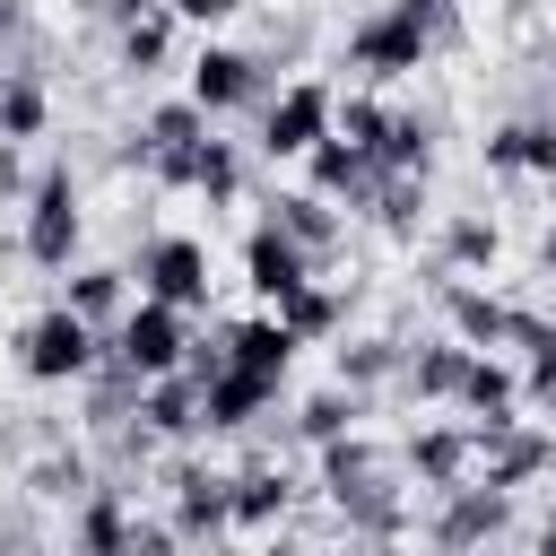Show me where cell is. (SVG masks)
Segmentation results:
<instances>
[{
  "mask_svg": "<svg viewBox=\"0 0 556 556\" xmlns=\"http://www.w3.org/2000/svg\"><path fill=\"white\" fill-rule=\"evenodd\" d=\"M443 9H452V0H391V9L356 17V26H348V61H356L365 78H408V70L426 61V43L443 35Z\"/></svg>",
  "mask_w": 556,
  "mask_h": 556,
  "instance_id": "cell-1",
  "label": "cell"
},
{
  "mask_svg": "<svg viewBox=\"0 0 556 556\" xmlns=\"http://www.w3.org/2000/svg\"><path fill=\"white\" fill-rule=\"evenodd\" d=\"M182 356H191V339H182V304L139 295V304L122 313V330H113V365H130V374L148 382V374H174Z\"/></svg>",
  "mask_w": 556,
  "mask_h": 556,
  "instance_id": "cell-2",
  "label": "cell"
},
{
  "mask_svg": "<svg viewBox=\"0 0 556 556\" xmlns=\"http://www.w3.org/2000/svg\"><path fill=\"white\" fill-rule=\"evenodd\" d=\"M70 252H78V182H70V165H52L26 191V261L35 269H61Z\"/></svg>",
  "mask_w": 556,
  "mask_h": 556,
  "instance_id": "cell-3",
  "label": "cell"
},
{
  "mask_svg": "<svg viewBox=\"0 0 556 556\" xmlns=\"http://www.w3.org/2000/svg\"><path fill=\"white\" fill-rule=\"evenodd\" d=\"M17 348H26V374H35V382H78V374L96 365V321L70 313V304H52V313L26 321Z\"/></svg>",
  "mask_w": 556,
  "mask_h": 556,
  "instance_id": "cell-4",
  "label": "cell"
},
{
  "mask_svg": "<svg viewBox=\"0 0 556 556\" xmlns=\"http://www.w3.org/2000/svg\"><path fill=\"white\" fill-rule=\"evenodd\" d=\"M330 113H339V96H330L321 78H295V87H278V104L261 113V148H269V156H304L313 139H330Z\"/></svg>",
  "mask_w": 556,
  "mask_h": 556,
  "instance_id": "cell-5",
  "label": "cell"
},
{
  "mask_svg": "<svg viewBox=\"0 0 556 556\" xmlns=\"http://www.w3.org/2000/svg\"><path fill=\"white\" fill-rule=\"evenodd\" d=\"M139 287L156 295V304H208V243H191V235H156L148 252H139Z\"/></svg>",
  "mask_w": 556,
  "mask_h": 556,
  "instance_id": "cell-6",
  "label": "cell"
},
{
  "mask_svg": "<svg viewBox=\"0 0 556 556\" xmlns=\"http://www.w3.org/2000/svg\"><path fill=\"white\" fill-rule=\"evenodd\" d=\"M287 374H261V365H217L200 374V426H252L269 400H278Z\"/></svg>",
  "mask_w": 556,
  "mask_h": 556,
  "instance_id": "cell-7",
  "label": "cell"
},
{
  "mask_svg": "<svg viewBox=\"0 0 556 556\" xmlns=\"http://www.w3.org/2000/svg\"><path fill=\"white\" fill-rule=\"evenodd\" d=\"M252 96H261V61H252V52L208 43V52L191 61V104H200V113H235V104H252Z\"/></svg>",
  "mask_w": 556,
  "mask_h": 556,
  "instance_id": "cell-8",
  "label": "cell"
},
{
  "mask_svg": "<svg viewBox=\"0 0 556 556\" xmlns=\"http://www.w3.org/2000/svg\"><path fill=\"white\" fill-rule=\"evenodd\" d=\"M243 269H252V295H269V304H278L287 287H304V278H313V252H304V243H295V235L269 217V226H252Z\"/></svg>",
  "mask_w": 556,
  "mask_h": 556,
  "instance_id": "cell-9",
  "label": "cell"
},
{
  "mask_svg": "<svg viewBox=\"0 0 556 556\" xmlns=\"http://www.w3.org/2000/svg\"><path fill=\"white\" fill-rule=\"evenodd\" d=\"M165 182H191V191H208V200H235V182H243V165H235V148L226 139H191V148H165V156H148Z\"/></svg>",
  "mask_w": 556,
  "mask_h": 556,
  "instance_id": "cell-10",
  "label": "cell"
},
{
  "mask_svg": "<svg viewBox=\"0 0 556 556\" xmlns=\"http://www.w3.org/2000/svg\"><path fill=\"white\" fill-rule=\"evenodd\" d=\"M304 156H313V191H321V200H339V191H348V200H374V182H382V165H374L365 148H348L339 130L313 139Z\"/></svg>",
  "mask_w": 556,
  "mask_h": 556,
  "instance_id": "cell-11",
  "label": "cell"
},
{
  "mask_svg": "<svg viewBox=\"0 0 556 556\" xmlns=\"http://www.w3.org/2000/svg\"><path fill=\"white\" fill-rule=\"evenodd\" d=\"M148 434H191L200 426V374L191 365H174V374H148Z\"/></svg>",
  "mask_w": 556,
  "mask_h": 556,
  "instance_id": "cell-12",
  "label": "cell"
},
{
  "mask_svg": "<svg viewBox=\"0 0 556 556\" xmlns=\"http://www.w3.org/2000/svg\"><path fill=\"white\" fill-rule=\"evenodd\" d=\"M504 521H513V513H504V486H469V478H460V495H452V513L434 521V539H443V547H469V539H495Z\"/></svg>",
  "mask_w": 556,
  "mask_h": 556,
  "instance_id": "cell-13",
  "label": "cell"
},
{
  "mask_svg": "<svg viewBox=\"0 0 556 556\" xmlns=\"http://www.w3.org/2000/svg\"><path fill=\"white\" fill-rule=\"evenodd\" d=\"M486 165L495 174H556V122H504L486 139Z\"/></svg>",
  "mask_w": 556,
  "mask_h": 556,
  "instance_id": "cell-14",
  "label": "cell"
},
{
  "mask_svg": "<svg viewBox=\"0 0 556 556\" xmlns=\"http://www.w3.org/2000/svg\"><path fill=\"white\" fill-rule=\"evenodd\" d=\"M304 339L269 313V321H243V330H226V365H261V374H287V356H295Z\"/></svg>",
  "mask_w": 556,
  "mask_h": 556,
  "instance_id": "cell-15",
  "label": "cell"
},
{
  "mask_svg": "<svg viewBox=\"0 0 556 556\" xmlns=\"http://www.w3.org/2000/svg\"><path fill=\"white\" fill-rule=\"evenodd\" d=\"M417 478L426 486H460L469 478V460H478V434H460V426H434V434H417Z\"/></svg>",
  "mask_w": 556,
  "mask_h": 556,
  "instance_id": "cell-16",
  "label": "cell"
},
{
  "mask_svg": "<svg viewBox=\"0 0 556 556\" xmlns=\"http://www.w3.org/2000/svg\"><path fill=\"white\" fill-rule=\"evenodd\" d=\"M278 226H287L304 252H330V243H339V217H330L321 191H287V200H278Z\"/></svg>",
  "mask_w": 556,
  "mask_h": 556,
  "instance_id": "cell-17",
  "label": "cell"
},
{
  "mask_svg": "<svg viewBox=\"0 0 556 556\" xmlns=\"http://www.w3.org/2000/svg\"><path fill=\"white\" fill-rule=\"evenodd\" d=\"M443 304H452V330H460V348H504V304H495V295H478V287H452Z\"/></svg>",
  "mask_w": 556,
  "mask_h": 556,
  "instance_id": "cell-18",
  "label": "cell"
},
{
  "mask_svg": "<svg viewBox=\"0 0 556 556\" xmlns=\"http://www.w3.org/2000/svg\"><path fill=\"white\" fill-rule=\"evenodd\" d=\"M469 356H478V348H460V339H443V348H417V365H408L417 400H452V391H460V374H469Z\"/></svg>",
  "mask_w": 556,
  "mask_h": 556,
  "instance_id": "cell-19",
  "label": "cell"
},
{
  "mask_svg": "<svg viewBox=\"0 0 556 556\" xmlns=\"http://www.w3.org/2000/svg\"><path fill=\"white\" fill-rule=\"evenodd\" d=\"M174 486H182V530H226V521H235V495H226V478H208V469H182Z\"/></svg>",
  "mask_w": 556,
  "mask_h": 556,
  "instance_id": "cell-20",
  "label": "cell"
},
{
  "mask_svg": "<svg viewBox=\"0 0 556 556\" xmlns=\"http://www.w3.org/2000/svg\"><path fill=\"white\" fill-rule=\"evenodd\" d=\"M191 139H208V113L182 96V104H156V113H148V139H139V156H165V148H191Z\"/></svg>",
  "mask_w": 556,
  "mask_h": 556,
  "instance_id": "cell-21",
  "label": "cell"
},
{
  "mask_svg": "<svg viewBox=\"0 0 556 556\" xmlns=\"http://www.w3.org/2000/svg\"><path fill=\"white\" fill-rule=\"evenodd\" d=\"M513 391H521V382H513L495 356H469V374H460V391H452V400H460V408H478V417H504V408H513Z\"/></svg>",
  "mask_w": 556,
  "mask_h": 556,
  "instance_id": "cell-22",
  "label": "cell"
},
{
  "mask_svg": "<svg viewBox=\"0 0 556 556\" xmlns=\"http://www.w3.org/2000/svg\"><path fill=\"white\" fill-rule=\"evenodd\" d=\"M374 469H382V452H374V443H356V434L339 443V434H330V452H321V478H330V495H339V504H348L356 486H374Z\"/></svg>",
  "mask_w": 556,
  "mask_h": 556,
  "instance_id": "cell-23",
  "label": "cell"
},
{
  "mask_svg": "<svg viewBox=\"0 0 556 556\" xmlns=\"http://www.w3.org/2000/svg\"><path fill=\"white\" fill-rule=\"evenodd\" d=\"M52 122V96L35 78H0V139H35Z\"/></svg>",
  "mask_w": 556,
  "mask_h": 556,
  "instance_id": "cell-24",
  "label": "cell"
},
{
  "mask_svg": "<svg viewBox=\"0 0 556 556\" xmlns=\"http://www.w3.org/2000/svg\"><path fill=\"white\" fill-rule=\"evenodd\" d=\"M226 495H235V521H278L287 513V478L278 469H243V478H226Z\"/></svg>",
  "mask_w": 556,
  "mask_h": 556,
  "instance_id": "cell-25",
  "label": "cell"
},
{
  "mask_svg": "<svg viewBox=\"0 0 556 556\" xmlns=\"http://www.w3.org/2000/svg\"><path fill=\"white\" fill-rule=\"evenodd\" d=\"M165 43H174L165 0H156V9H130V26H122V61H130V70H148V61H165Z\"/></svg>",
  "mask_w": 556,
  "mask_h": 556,
  "instance_id": "cell-26",
  "label": "cell"
},
{
  "mask_svg": "<svg viewBox=\"0 0 556 556\" xmlns=\"http://www.w3.org/2000/svg\"><path fill=\"white\" fill-rule=\"evenodd\" d=\"M278 321H287L295 339H321V330L339 321V295H321V287L304 278V287H287V295H278Z\"/></svg>",
  "mask_w": 556,
  "mask_h": 556,
  "instance_id": "cell-27",
  "label": "cell"
},
{
  "mask_svg": "<svg viewBox=\"0 0 556 556\" xmlns=\"http://www.w3.org/2000/svg\"><path fill=\"white\" fill-rule=\"evenodd\" d=\"M330 130H339L348 148H365V156H374V148H382V130H391V113H382L374 96H348V104L330 113Z\"/></svg>",
  "mask_w": 556,
  "mask_h": 556,
  "instance_id": "cell-28",
  "label": "cell"
},
{
  "mask_svg": "<svg viewBox=\"0 0 556 556\" xmlns=\"http://www.w3.org/2000/svg\"><path fill=\"white\" fill-rule=\"evenodd\" d=\"M70 313L113 321V313H122V269H78V278H70Z\"/></svg>",
  "mask_w": 556,
  "mask_h": 556,
  "instance_id": "cell-29",
  "label": "cell"
},
{
  "mask_svg": "<svg viewBox=\"0 0 556 556\" xmlns=\"http://www.w3.org/2000/svg\"><path fill=\"white\" fill-rule=\"evenodd\" d=\"M348 417H356V391H321V400H304V434H313V443L348 434Z\"/></svg>",
  "mask_w": 556,
  "mask_h": 556,
  "instance_id": "cell-30",
  "label": "cell"
},
{
  "mask_svg": "<svg viewBox=\"0 0 556 556\" xmlns=\"http://www.w3.org/2000/svg\"><path fill=\"white\" fill-rule=\"evenodd\" d=\"M452 261H460V269H478V261H495V226H478V217H460V226H452Z\"/></svg>",
  "mask_w": 556,
  "mask_h": 556,
  "instance_id": "cell-31",
  "label": "cell"
},
{
  "mask_svg": "<svg viewBox=\"0 0 556 556\" xmlns=\"http://www.w3.org/2000/svg\"><path fill=\"white\" fill-rule=\"evenodd\" d=\"M78 539H87V547H122V539H130V521H122L113 504H87V521H78Z\"/></svg>",
  "mask_w": 556,
  "mask_h": 556,
  "instance_id": "cell-32",
  "label": "cell"
},
{
  "mask_svg": "<svg viewBox=\"0 0 556 556\" xmlns=\"http://www.w3.org/2000/svg\"><path fill=\"white\" fill-rule=\"evenodd\" d=\"M374 374H391V348H356V356H339V382H374Z\"/></svg>",
  "mask_w": 556,
  "mask_h": 556,
  "instance_id": "cell-33",
  "label": "cell"
},
{
  "mask_svg": "<svg viewBox=\"0 0 556 556\" xmlns=\"http://www.w3.org/2000/svg\"><path fill=\"white\" fill-rule=\"evenodd\" d=\"M165 9H174V17H191V26H226L243 0H165Z\"/></svg>",
  "mask_w": 556,
  "mask_h": 556,
  "instance_id": "cell-34",
  "label": "cell"
},
{
  "mask_svg": "<svg viewBox=\"0 0 556 556\" xmlns=\"http://www.w3.org/2000/svg\"><path fill=\"white\" fill-rule=\"evenodd\" d=\"M530 391H539V400H547V408H556V339H547V348H539V356H530Z\"/></svg>",
  "mask_w": 556,
  "mask_h": 556,
  "instance_id": "cell-35",
  "label": "cell"
},
{
  "mask_svg": "<svg viewBox=\"0 0 556 556\" xmlns=\"http://www.w3.org/2000/svg\"><path fill=\"white\" fill-rule=\"evenodd\" d=\"M17 182H26V174H17V148L0 139V191H17Z\"/></svg>",
  "mask_w": 556,
  "mask_h": 556,
  "instance_id": "cell-36",
  "label": "cell"
},
{
  "mask_svg": "<svg viewBox=\"0 0 556 556\" xmlns=\"http://www.w3.org/2000/svg\"><path fill=\"white\" fill-rule=\"evenodd\" d=\"M0 26H17V0H0Z\"/></svg>",
  "mask_w": 556,
  "mask_h": 556,
  "instance_id": "cell-37",
  "label": "cell"
},
{
  "mask_svg": "<svg viewBox=\"0 0 556 556\" xmlns=\"http://www.w3.org/2000/svg\"><path fill=\"white\" fill-rule=\"evenodd\" d=\"M547 261H556V226H547Z\"/></svg>",
  "mask_w": 556,
  "mask_h": 556,
  "instance_id": "cell-38",
  "label": "cell"
},
{
  "mask_svg": "<svg viewBox=\"0 0 556 556\" xmlns=\"http://www.w3.org/2000/svg\"><path fill=\"white\" fill-rule=\"evenodd\" d=\"M547 70H556V52H547Z\"/></svg>",
  "mask_w": 556,
  "mask_h": 556,
  "instance_id": "cell-39",
  "label": "cell"
},
{
  "mask_svg": "<svg viewBox=\"0 0 556 556\" xmlns=\"http://www.w3.org/2000/svg\"><path fill=\"white\" fill-rule=\"evenodd\" d=\"M547 191H556V174H547Z\"/></svg>",
  "mask_w": 556,
  "mask_h": 556,
  "instance_id": "cell-40",
  "label": "cell"
}]
</instances>
